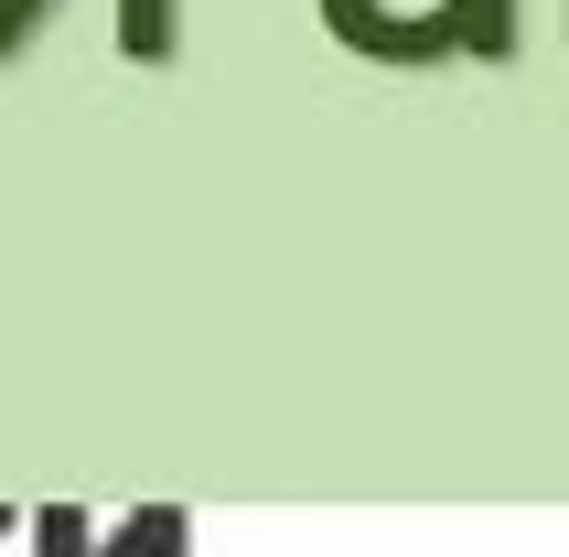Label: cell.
<instances>
[{
  "label": "cell",
  "instance_id": "cell-1",
  "mask_svg": "<svg viewBox=\"0 0 569 557\" xmlns=\"http://www.w3.org/2000/svg\"><path fill=\"white\" fill-rule=\"evenodd\" d=\"M322 32L366 64H506L516 0H312Z\"/></svg>",
  "mask_w": 569,
  "mask_h": 557
},
{
  "label": "cell",
  "instance_id": "cell-2",
  "mask_svg": "<svg viewBox=\"0 0 569 557\" xmlns=\"http://www.w3.org/2000/svg\"><path fill=\"white\" fill-rule=\"evenodd\" d=\"M64 0H0V64L32 54V32L54 22ZM119 54L129 64H172L183 54V0H119Z\"/></svg>",
  "mask_w": 569,
  "mask_h": 557
},
{
  "label": "cell",
  "instance_id": "cell-3",
  "mask_svg": "<svg viewBox=\"0 0 569 557\" xmlns=\"http://www.w3.org/2000/svg\"><path fill=\"white\" fill-rule=\"evenodd\" d=\"M97 557H193V504H129V515H108Z\"/></svg>",
  "mask_w": 569,
  "mask_h": 557
},
{
  "label": "cell",
  "instance_id": "cell-4",
  "mask_svg": "<svg viewBox=\"0 0 569 557\" xmlns=\"http://www.w3.org/2000/svg\"><path fill=\"white\" fill-rule=\"evenodd\" d=\"M22 536H32V557H97L87 504H22Z\"/></svg>",
  "mask_w": 569,
  "mask_h": 557
},
{
  "label": "cell",
  "instance_id": "cell-5",
  "mask_svg": "<svg viewBox=\"0 0 569 557\" xmlns=\"http://www.w3.org/2000/svg\"><path fill=\"white\" fill-rule=\"evenodd\" d=\"M0 536H22V504H0Z\"/></svg>",
  "mask_w": 569,
  "mask_h": 557
}]
</instances>
